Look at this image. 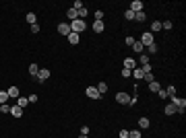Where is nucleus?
<instances>
[{"mask_svg": "<svg viewBox=\"0 0 186 138\" xmlns=\"http://www.w3.org/2000/svg\"><path fill=\"white\" fill-rule=\"evenodd\" d=\"M85 27H87V23H85L83 19H77V21L70 23V31H72V33H79V35L85 31Z\"/></svg>", "mask_w": 186, "mask_h": 138, "instance_id": "obj_1", "label": "nucleus"}, {"mask_svg": "<svg viewBox=\"0 0 186 138\" xmlns=\"http://www.w3.org/2000/svg\"><path fill=\"white\" fill-rule=\"evenodd\" d=\"M170 99H172V105H176V109H178L180 113H184V109H186V99H184V97L180 99V97L174 95V97H170Z\"/></svg>", "mask_w": 186, "mask_h": 138, "instance_id": "obj_2", "label": "nucleus"}, {"mask_svg": "<svg viewBox=\"0 0 186 138\" xmlns=\"http://www.w3.org/2000/svg\"><path fill=\"white\" fill-rule=\"evenodd\" d=\"M143 46H151V44H155V37H153V33H149V31H145L143 35H141V39H139Z\"/></svg>", "mask_w": 186, "mask_h": 138, "instance_id": "obj_3", "label": "nucleus"}, {"mask_svg": "<svg viewBox=\"0 0 186 138\" xmlns=\"http://www.w3.org/2000/svg\"><path fill=\"white\" fill-rule=\"evenodd\" d=\"M58 33L68 37V35L72 33V31H70V23H58Z\"/></svg>", "mask_w": 186, "mask_h": 138, "instance_id": "obj_4", "label": "nucleus"}, {"mask_svg": "<svg viewBox=\"0 0 186 138\" xmlns=\"http://www.w3.org/2000/svg\"><path fill=\"white\" fill-rule=\"evenodd\" d=\"M116 101H118V103H122V105H128V103H130V95H128V93H124V91H120L118 95H116Z\"/></svg>", "mask_w": 186, "mask_h": 138, "instance_id": "obj_5", "label": "nucleus"}, {"mask_svg": "<svg viewBox=\"0 0 186 138\" xmlns=\"http://www.w3.org/2000/svg\"><path fill=\"white\" fill-rule=\"evenodd\" d=\"M35 78H37V83H46L48 78H50V70L48 68H40V72H37Z\"/></svg>", "mask_w": 186, "mask_h": 138, "instance_id": "obj_6", "label": "nucleus"}, {"mask_svg": "<svg viewBox=\"0 0 186 138\" xmlns=\"http://www.w3.org/2000/svg\"><path fill=\"white\" fill-rule=\"evenodd\" d=\"M124 68L135 70V68H137V60H135V58H124Z\"/></svg>", "mask_w": 186, "mask_h": 138, "instance_id": "obj_7", "label": "nucleus"}, {"mask_svg": "<svg viewBox=\"0 0 186 138\" xmlns=\"http://www.w3.org/2000/svg\"><path fill=\"white\" fill-rule=\"evenodd\" d=\"M85 93H87V97H89V99H99V97H101V95H99V91H97L95 87H89Z\"/></svg>", "mask_w": 186, "mask_h": 138, "instance_id": "obj_8", "label": "nucleus"}, {"mask_svg": "<svg viewBox=\"0 0 186 138\" xmlns=\"http://www.w3.org/2000/svg\"><path fill=\"white\" fill-rule=\"evenodd\" d=\"M130 10H133V12H141V10H143V2H141V0H133V2H130Z\"/></svg>", "mask_w": 186, "mask_h": 138, "instance_id": "obj_9", "label": "nucleus"}, {"mask_svg": "<svg viewBox=\"0 0 186 138\" xmlns=\"http://www.w3.org/2000/svg\"><path fill=\"white\" fill-rule=\"evenodd\" d=\"M10 113H12L15 118H21V115H23V109H21L19 105H10Z\"/></svg>", "mask_w": 186, "mask_h": 138, "instance_id": "obj_10", "label": "nucleus"}, {"mask_svg": "<svg viewBox=\"0 0 186 138\" xmlns=\"http://www.w3.org/2000/svg\"><path fill=\"white\" fill-rule=\"evenodd\" d=\"M103 27H105V25H103V21H95V23H93V31H95V33H101V31H103Z\"/></svg>", "mask_w": 186, "mask_h": 138, "instance_id": "obj_11", "label": "nucleus"}, {"mask_svg": "<svg viewBox=\"0 0 186 138\" xmlns=\"http://www.w3.org/2000/svg\"><path fill=\"white\" fill-rule=\"evenodd\" d=\"M66 39H68V41H70L72 46H77V44H79V39H81V35H79V33H70V35H68Z\"/></svg>", "mask_w": 186, "mask_h": 138, "instance_id": "obj_12", "label": "nucleus"}, {"mask_svg": "<svg viewBox=\"0 0 186 138\" xmlns=\"http://www.w3.org/2000/svg\"><path fill=\"white\" fill-rule=\"evenodd\" d=\"M17 105H19L21 109H25V107L29 105V99H27V97H19V99H17Z\"/></svg>", "mask_w": 186, "mask_h": 138, "instance_id": "obj_13", "label": "nucleus"}, {"mask_svg": "<svg viewBox=\"0 0 186 138\" xmlns=\"http://www.w3.org/2000/svg\"><path fill=\"white\" fill-rule=\"evenodd\" d=\"M163 111H165V115H174V113H176V111H178V109H176V105H172V103H168V105H165V109H163Z\"/></svg>", "mask_w": 186, "mask_h": 138, "instance_id": "obj_14", "label": "nucleus"}, {"mask_svg": "<svg viewBox=\"0 0 186 138\" xmlns=\"http://www.w3.org/2000/svg\"><path fill=\"white\" fill-rule=\"evenodd\" d=\"M157 31H161V21H153L151 23V33H157Z\"/></svg>", "mask_w": 186, "mask_h": 138, "instance_id": "obj_15", "label": "nucleus"}, {"mask_svg": "<svg viewBox=\"0 0 186 138\" xmlns=\"http://www.w3.org/2000/svg\"><path fill=\"white\" fill-rule=\"evenodd\" d=\"M159 89H161V85H159L157 81H153V83H149V91H151V93H157Z\"/></svg>", "mask_w": 186, "mask_h": 138, "instance_id": "obj_16", "label": "nucleus"}, {"mask_svg": "<svg viewBox=\"0 0 186 138\" xmlns=\"http://www.w3.org/2000/svg\"><path fill=\"white\" fill-rule=\"evenodd\" d=\"M8 99H10V97H17V99H19V89H17V87H8Z\"/></svg>", "mask_w": 186, "mask_h": 138, "instance_id": "obj_17", "label": "nucleus"}, {"mask_svg": "<svg viewBox=\"0 0 186 138\" xmlns=\"http://www.w3.org/2000/svg\"><path fill=\"white\" fill-rule=\"evenodd\" d=\"M66 15H68V19H70V21H77V19H79V15H77V10H75V8H68V12H66Z\"/></svg>", "mask_w": 186, "mask_h": 138, "instance_id": "obj_18", "label": "nucleus"}, {"mask_svg": "<svg viewBox=\"0 0 186 138\" xmlns=\"http://www.w3.org/2000/svg\"><path fill=\"white\" fill-rule=\"evenodd\" d=\"M37 72H40V66H37V64H31V66H29V74H31V76H37Z\"/></svg>", "mask_w": 186, "mask_h": 138, "instance_id": "obj_19", "label": "nucleus"}, {"mask_svg": "<svg viewBox=\"0 0 186 138\" xmlns=\"http://www.w3.org/2000/svg\"><path fill=\"white\" fill-rule=\"evenodd\" d=\"M139 128H143V130L149 128V118H141L139 120Z\"/></svg>", "mask_w": 186, "mask_h": 138, "instance_id": "obj_20", "label": "nucleus"}, {"mask_svg": "<svg viewBox=\"0 0 186 138\" xmlns=\"http://www.w3.org/2000/svg\"><path fill=\"white\" fill-rule=\"evenodd\" d=\"M143 47H145V46H143V44H141L139 39H137V41H135V44H133V49H135V52H137V54H141V52H143Z\"/></svg>", "mask_w": 186, "mask_h": 138, "instance_id": "obj_21", "label": "nucleus"}, {"mask_svg": "<svg viewBox=\"0 0 186 138\" xmlns=\"http://www.w3.org/2000/svg\"><path fill=\"white\" fill-rule=\"evenodd\" d=\"M133 76H135L137 81H141V78H143V68H135V70H133Z\"/></svg>", "mask_w": 186, "mask_h": 138, "instance_id": "obj_22", "label": "nucleus"}, {"mask_svg": "<svg viewBox=\"0 0 186 138\" xmlns=\"http://www.w3.org/2000/svg\"><path fill=\"white\" fill-rule=\"evenodd\" d=\"M95 89H97V91H99V95H103V93L108 91V85H105V83H99V85H97V87H95Z\"/></svg>", "mask_w": 186, "mask_h": 138, "instance_id": "obj_23", "label": "nucleus"}, {"mask_svg": "<svg viewBox=\"0 0 186 138\" xmlns=\"http://www.w3.org/2000/svg\"><path fill=\"white\" fill-rule=\"evenodd\" d=\"M6 101H8V93H6V91H0V105H4Z\"/></svg>", "mask_w": 186, "mask_h": 138, "instance_id": "obj_24", "label": "nucleus"}, {"mask_svg": "<svg viewBox=\"0 0 186 138\" xmlns=\"http://www.w3.org/2000/svg\"><path fill=\"white\" fill-rule=\"evenodd\" d=\"M145 19H147V17H145V12H143V10H141V12H135V21H139V23H143Z\"/></svg>", "mask_w": 186, "mask_h": 138, "instance_id": "obj_25", "label": "nucleus"}, {"mask_svg": "<svg viewBox=\"0 0 186 138\" xmlns=\"http://www.w3.org/2000/svg\"><path fill=\"white\" fill-rule=\"evenodd\" d=\"M77 15H79V19H83V21H85V17H87V15H89V12H87V8H85V6H83V8H81V10H77Z\"/></svg>", "mask_w": 186, "mask_h": 138, "instance_id": "obj_26", "label": "nucleus"}, {"mask_svg": "<svg viewBox=\"0 0 186 138\" xmlns=\"http://www.w3.org/2000/svg\"><path fill=\"white\" fill-rule=\"evenodd\" d=\"M124 19H126V21H135V12H133V10L128 8V10L124 12Z\"/></svg>", "mask_w": 186, "mask_h": 138, "instance_id": "obj_27", "label": "nucleus"}, {"mask_svg": "<svg viewBox=\"0 0 186 138\" xmlns=\"http://www.w3.org/2000/svg\"><path fill=\"white\" fill-rule=\"evenodd\" d=\"M27 23H31V25H35V23H37V17H35L33 12H29V15H27Z\"/></svg>", "mask_w": 186, "mask_h": 138, "instance_id": "obj_28", "label": "nucleus"}, {"mask_svg": "<svg viewBox=\"0 0 186 138\" xmlns=\"http://www.w3.org/2000/svg\"><path fill=\"white\" fill-rule=\"evenodd\" d=\"M143 78H145L147 83H153V81H155V76H153V72H145V74H143Z\"/></svg>", "mask_w": 186, "mask_h": 138, "instance_id": "obj_29", "label": "nucleus"}, {"mask_svg": "<svg viewBox=\"0 0 186 138\" xmlns=\"http://www.w3.org/2000/svg\"><path fill=\"white\" fill-rule=\"evenodd\" d=\"M165 93H168V97H174V95H176V87H174V85H170V87L165 89Z\"/></svg>", "mask_w": 186, "mask_h": 138, "instance_id": "obj_30", "label": "nucleus"}, {"mask_svg": "<svg viewBox=\"0 0 186 138\" xmlns=\"http://www.w3.org/2000/svg\"><path fill=\"white\" fill-rule=\"evenodd\" d=\"M172 27H174V23H172V21H165V23H161V29H165V31H170Z\"/></svg>", "mask_w": 186, "mask_h": 138, "instance_id": "obj_31", "label": "nucleus"}, {"mask_svg": "<svg viewBox=\"0 0 186 138\" xmlns=\"http://www.w3.org/2000/svg\"><path fill=\"white\" fill-rule=\"evenodd\" d=\"M128 138H141V130H130V132H128Z\"/></svg>", "mask_w": 186, "mask_h": 138, "instance_id": "obj_32", "label": "nucleus"}, {"mask_svg": "<svg viewBox=\"0 0 186 138\" xmlns=\"http://www.w3.org/2000/svg\"><path fill=\"white\" fill-rule=\"evenodd\" d=\"M147 47H149V54H157V49H159L157 44H151V46H147Z\"/></svg>", "mask_w": 186, "mask_h": 138, "instance_id": "obj_33", "label": "nucleus"}, {"mask_svg": "<svg viewBox=\"0 0 186 138\" xmlns=\"http://www.w3.org/2000/svg\"><path fill=\"white\" fill-rule=\"evenodd\" d=\"M0 113H10V105H0Z\"/></svg>", "mask_w": 186, "mask_h": 138, "instance_id": "obj_34", "label": "nucleus"}, {"mask_svg": "<svg viewBox=\"0 0 186 138\" xmlns=\"http://www.w3.org/2000/svg\"><path fill=\"white\" fill-rule=\"evenodd\" d=\"M135 41H137V39H135L133 35H128V37L124 39V44H126V46H130V47H133V44H135Z\"/></svg>", "mask_w": 186, "mask_h": 138, "instance_id": "obj_35", "label": "nucleus"}, {"mask_svg": "<svg viewBox=\"0 0 186 138\" xmlns=\"http://www.w3.org/2000/svg\"><path fill=\"white\" fill-rule=\"evenodd\" d=\"M139 62H141V66H147V64H149V56H141Z\"/></svg>", "mask_w": 186, "mask_h": 138, "instance_id": "obj_36", "label": "nucleus"}, {"mask_svg": "<svg viewBox=\"0 0 186 138\" xmlns=\"http://www.w3.org/2000/svg\"><path fill=\"white\" fill-rule=\"evenodd\" d=\"M130 74H133V70H128V68H122V76H124V78H128Z\"/></svg>", "mask_w": 186, "mask_h": 138, "instance_id": "obj_37", "label": "nucleus"}, {"mask_svg": "<svg viewBox=\"0 0 186 138\" xmlns=\"http://www.w3.org/2000/svg\"><path fill=\"white\" fill-rule=\"evenodd\" d=\"M157 95H159L161 99H168V93H165V89H159V91H157Z\"/></svg>", "mask_w": 186, "mask_h": 138, "instance_id": "obj_38", "label": "nucleus"}, {"mask_svg": "<svg viewBox=\"0 0 186 138\" xmlns=\"http://www.w3.org/2000/svg\"><path fill=\"white\" fill-rule=\"evenodd\" d=\"M103 19V12L101 10H95V21H101Z\"/></svg>", "mask_w": 186, "mask_h": 138, "instance_id": "obj_39", "label": "nucleus"}, {"mask_svg": "<svg viewBox=\"0 0 186 138\" xmlns=\"http://www.w3.org/2000/svg\"><path fill=\"white\" fill-rule=\"evenodd\" d=\"M118 136H120V138H128V130H120Z\"/></svg>", "mask_w": 186, "mask_h": 138, "instance_id": "obj_40", "label": "nucleus"}, {"mask_svg": "<svg viewBox=\"0 0 186 138\" xmlns=\"http://www.w3.org/2000/svg\"><path fill=\"white\" fill-rule=\"evenodd\" d=\"M27 99H29V103H37V95H29Z\"/></svg>", "mask_w": 186, "mask_h": 138, "instance_id": "obj_41", "label": "nucleus"}, {"mask_svg": "<svg viewBox=\"0 0 186 138\" xmlns=\"http://www.w3.org/2000/svg\"><path fill=\"white\" fill-rule=\"evenodd\" d=\"M81 134L87 136V134H89V126H83V128H81Z\"/></svg>", "mask_w": 186, "mask_h": 138, "instance_id": "obj_42", "label": "nucleus"}, {"mask_svg": "<svg viewBox=\"0 0 186 138\" xmlns=\"http://www.w3.org/2000/svg\"><path fill=\"white\" fill-rule=\"evenodd\" d=\"M31 31H33V33H40V25H37V23H35V25H31Z\"/></svg>", "mask_w": 186, "mask_h": 138, "instance_id": "obj_43", "label": "nucleus"}, {"mask_svg": "<svg viewBox=\"0 0 186 138\" xmlns=\"http://www.w3.org/2000/svg\"><path fill=\"white\" fill-rule=\"evenodd\" d=\"M79 138H89V136H83V134H81V136H79Z\"/></svg>", "mask_w": 186, "mask_h": 138, "instance_id": "obj_44", "label": "nucleus"}]
</instances>
